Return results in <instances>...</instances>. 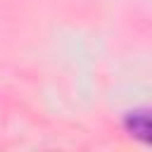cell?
Segmentation results:
<instances>
[{
    "instance_id": "6da1fadb",
    "label": "cell",
    "mask_w": 152,
    "mask_h": 152,
    "mask_svg": "<svg viewBox=\"0 0 152 152\" xmlns=\"http://www.w3.org/2000/svg\"><path fill=\"white\" fill-rule=\"evenodd\" d=\"M126 126H128V131L135 138H140V140L152 145V112H135V114H131L126 119Z\"/></svg>"
}]
</instances>
